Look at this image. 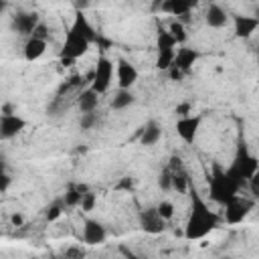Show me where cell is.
<instances>
[{
	"label": "cell",
	"instance_id": "1",
	"mask_svg": "<svg viewBox=\"0 0 259 259\" xmlns=\"http://www.w3.org/2000/svg\"><path fill=\"white\" fill-rule=\"evenodd\" d=\"M217 225V217L214 214H210V210H206V208H196L194 212H192V217H190V223H188V227H186V237L188 239H200V237H204L212 227Z\"/></svg>",
	"mask_w": 259,
	"mask_h": 259
},
{
	"label": "cell",
	"instance_id": "2",
	"mask_svg": "<svg viewBox=\"0 0 259 259\" xmlns=\"http://www.w3.org/2000/svg\"><path fill=\"white\" fill-rule=\"evenodd\" d=\"M113 79V63L105 57H101L93 69V81H91V89L97 93H105L111 85Z\"/></svg>",
	"mask_w": 259,
	"mask_h": 259
},
{
	"label": "cell",
	"instance_id": "3",
	"mask_svg": "<svg viewBox=\"0 0 259 259\" xmlns=\"http://www.w3.org/2000/svg\"><path fill=\"white\" fill-rule=\"evenodd\" d=\"M87 49H89V34L79 32L77 28H73V30L69 32L67 40H65V53H63V57L75 61V59H79L81 55H85Z\"/></svg>",
	"mask_w": 259,
	"mask_h": 259
},
{
	"label": "cell",
	"instance_id": "4",
	"mask_svg": "<svg viewBox=\"0 0 259 259\" xmlns=\"http://www.w3.org/2000/svg\"><path fill=\"white\" fill-rule=\"evenodd\" d=\"M115 79L119 89H130L138 81V71L132 63H127L125 59H119L115 65Z\"/></svg>",
	"mask_w": 259,
	"mask_h": 259
},
{
	"label": "cell",
	"instance_id": "5",
	"mask_svg": "<svg viewBox=\"0 0 259 259\" xmlns=\"http://www.w3.org/2000/svg\"><path fill=\"white\" fill-rule=\"evenodd\" d=\"M38 24H40V20H38V16L34 12H26V14H16L14 16V28L20 34H30L32 36Z\"/></svg>",
	"mask_w": 259,
	"mask_h": 259
},
{
	"label": "cell",
	"instance_id": "6",
	"mask_svg": "<svg viewBox=\"0 0 259 259\" xmlns=\"http://www.w3.org/2000/svg\"><path fill=\"white\" fill-rule=\"evenodd\" d=\"M198 125H200V119H198V117H194V115L182 117V119H178V123H176V132H178V136H180L184 142L190 144V142L194 140V136H196Z\"/></svg>",
	"mask_w": 259,
	"mask_h": 259
},
{
	"label": "cell",
	"instance_id": "7",
	"mask_svg": "<svg viewBox=\"0 0 259 259\" xmlns=\"http://www.w3.org/2000/svg\"><path fill=\"white\" fill-rule=\"evenodd\" d=\"M249 208H251V202H249V200H241V198L231 200V202L227 204V221H229L231 225L243 221L245 214L249 212Z\"/></svg>",
	"mask_w": 259,
	"mask_h": 259
},
{
	"label": "cell",
	"instance_id": "8",
	"mask_svg": "<svg viewBox=\"0 0 259 259\" xmlns=\"http://www.w3.org/2000/svg\"><path fill=\"white\" fill-rule=\"evenodd\" d=\"M105 239V229L97 221H87L83 227V241L87 245H99Z\"/></svg>",
	"mask_w": 259,
	"mask_h": 259
},
{
	"label": "cell",
	"instance_id": "9",
	"mask_svg": "<svg viewBox=\"0 0 259 259\" xmlns=\"http://www.w3.org/2000/svg\"><path fill=\"white\" fill-rule=\"evenodd\" d=\"M20 130H24V119L22 117H18L16 113L14 115H2V119H0V132H2V138L4 140L16 136Z\"/></svg>",
	"mask_w": 259,
	"mask_h": 259
},
{
	"label": "cell",
	"instance_id": "10",
	"mask_svg": "<svg viewBox=\"0 0 259 259\" xmlns=\"http://www.w3.org/2000/svg\"><path fill=\"white\" fill-rule=\"evenodd\" d=\"M204 20H206V24L212 26V28H223V26L229 22V16H227V12H225L219 4H210V6L206 8Z\"/></svg>",
	"mask_w": 259,
	"mask_h": 259
},
{
	"label": "cell",
	"instance_id": "11",
	"mask_svg": "<svg viewBox=\"0 0 259 259\" xmlns=\"http://www.w3.org/2000/svg\"><path fill=\"white\" fill-rule=\"evenodd\" d=\"M47 51V40L42 38H36V36H30L26 42H24V59L26 61H36L45 55Z\"/></svg>",
	"mask_w": 259,
	"mask_h": 259
},
{
	"label": "cell",
	"instance_id": "12",
	"mask_svg": "<svg viewBox=\"0 0 259 259\" xmlns=\"http://www.w3.org/2000/svg\"><path fill=\"white\" fill-rule=\"evenodd\" d=\"M97 103H99V93L93 91L91 87L85 89V91H81V95H79V99H77V105H79L81 113H95Z\"/></svg>",
	"mask_w": 259,
	"mask_h": 259
},
{
	"label": "cell",
	"instance_id": "13",
	"mask_svg": "<svg viewBox=\"0 0 259 259\" xmlns=\"http://www.w3.org/2000/svg\"><path fill=\"white\" fill-rule=\"evenodd\" d=\"M164 223L166 221L156 212V208H150V210H146L142 214V227L148 233H160V231H164Z\"/></svg>",
	"mask_w": 259,
	"mask_h": 259
},
{
	"label": "cell",
	"instance_id": "14",
	"mask_svg": "<svg viewBox=\"0 0 259 259\" xmlns=\"http://www.w3.org/2000/svg\"><path fill=\"white\" fill-rule=\"evenodd\" d=\"M259 26V20L253 16H235V32L239 36H251Z\"/></svg>",
	"mask_w": 259,
	"mask_h": 259
},
{
	"label": "cell",
	"instance_id": "15",
	"mask_svg": "<svg viewBox=\"0 0 259 259\" xmlns=\"http://www.w3.org/2000/svg\"><path fill=\"white\" fill-rule=\"evenodd\" d=\"M160 138H162V130H160V125H158L156 121H150V123L144 125L140 142H142V146H154V144H158Z\"/></svg>",
	"mask_w": 259,
	"mask_h": 259
},
{
	"label": "cell",
	"instance_id": "16",
	"mask_svg": "<svg viewBox=\"0 0 259 259\" xmlns=\"http://www.w3.org/2000/svg\"><path fill=\"white\" fill-rule=\"evenodd\" d=\"M196 61V53L192 49H178L176 51V59H174V67L180 71L190 69V65H194Z\"/></svg>",
	"mask_w": 259,
	"mask_h": 259
},
{
	"label": "cell",
	"instance_id": "17",
	"mask_svg": "<svg viewBox=\"0 0 259 259\" xmlns=\"http://www.w3.org/2000/svg\"><path fill=\"white\" fill-rule=\"evenodd\" d=\"M132 103H134V93H132L130 89H117V93H115L113 99H111V107L117 109V111L130 107Z\"/></svg>",
	"mask_w": 259,
	"mask_h": 259
},
{
	"label": "cell",
	"instance_id": "18",
	"mask_svg": "<svg viewBox=\"0 0 259 259\" xmlns=\"http://www.w3.org/2000/svg\"><path fill=\"white\" fill-rule=\"evenodd\" d=\"M168 32L172 34V38L176 40V45H182V42L188 38L186 28H184V24H182L180 20H172V22H170V26H168Z\"/></svg>",
	"mask_w": 259,
	"mask_h": 259
},
{
	"label": "cell",
	"instance_id": "19",
	"mask_svg": "<svg viewBox=\"0 0 259 259\" xmlns=\"http://www.w3.org/2000/svg\"><path fill=\"white\" fill-rule=\"evenodd\" d=\"M164 51H176V40L168 30L158 32V53H164Z\"/></svg>",
	"mask_w": 259,
	"mask_h": 259
},
{
	"label": "cell",
	"instance_id": "20",
	"mask_svg": "<svg viewBox=\"0 0 259 259\" xmlns=\"http://www.w3.org/2000/svg\"><path fill=\"white\" fill-rule=\"evenodd\" d=\"M174 202H170V200H160L158 202V206H156V212L164 219V221H170L172 217H174Z\"/></svg>",
	"mask_w": 259,
	"mask_h": 259
},
{
	"label": "cell",
	"instance_id": "21",
	"mask_svg": "<svg viewBox=\"0 0 259 259\" xmlns=\"http://www.w3.org/2000/svg\"><path fill=\"white\" fill-rule=\"evenodd\" d=\"M172 188L178 190L180 194L186 192V188H188V180H186V176H184L182 172H172Z\"/></svg>",
	"mask_w": 259,
	"mask_h": 259
},
{
	"label": "cell",
	"instance_id": "22",
	"mask_svg": "<svg viewBox=\"0 0 259 259\" xmlns=\"http://www.w3.org/2000/svg\"><path fill=\"white\" fill-rule=\"evenodd\" d=\"M63 257H65V259H83V257H85V249H83L81 245H71V247L65 249Z\"/></svg>",
	"mask_w": 259,
	"mask_h": 259
},
{
	"label": "cell",
	"instance_id": "23",
	"mask_svg": "<svg viewBox=\"0 0 259 259\" xmlns=\"http://www.w3.org/2000/svg\"><path fill=\"white\" fill-rule=\"evenodd\" d=\"M85 212H89V210H93V206H95V194L93 192H87V194H83V198H81V204H79Z\"/></svg>",
	"mask_w": 259,
	"mask_h": 259
},
{
	"label": "cell",
	"instance_id": "24",
	"mask_svg": "<svg viewBox=\"0 0 259 259\" xmlns=\"http://www.w3.org/2000/svg\"><path fill=\"white\" fill-rule=\"evenodd\" d=\"M158 186L162 190H172V172H164L158 178Z\"/></svg>",
	"mask_w": 259,
	"mask_h": 259
},
{
	"label": "cell",
	"instance_id": "25",
	"mask_svg": "<svg viewBox=\"0 0 259 259\" xmlns=\"http://www.w3.org/2000/svg\"><path fill=\"white\" fill-rule=\"evenodd\" d=\"M95 121H97L95 113H81V127L83 130H89L91 125H95Z\"/></svg>",
	"mask_w": 259,
	"mask_h": 259
},
{
	"label": "cell",
	"instance_id": "26",
	"mask_svg": "<svg viewBox=\"0 0 259 259\" xmlns=\"http://www.w3.org/2000/svg\"><path fill=\"white\" fill-rule=\"evenodd\" d=\"M81 198H83L81 190H69L65 196V202L67 204H81Z\"/></svg>",
	"mask_w": 259,
	"mask_h": 259
},
{
	"label": "cell",
	"instance_id": "27",
	"mask_svg": "<svg viewBox=\"0 0 259 259\" xmlns=\"http://www.w3.org/2000/svg\"><path fill=\"white\" fill-rule=\"evenodd\" d=\"M176 113L180 115V119L182 117H190L192 115V105L190 103H178L176 105Z\"/></svg>",
	"mask_w": 259,
	"mask_h": 259
},
{
	"label": "cell",
	"instance_id": "28",
	"mask_svg": "<svg viewBox=\"0 0 259 259\" xmlns=\"http://www.w3.org/2000/svg\"><path fill=\"white\" fill-rule=\"evenodd\" d=\"M249 184H251V190L253 192H259V168H255L249 176Z\"/></svg>",
	"mask_w": 259,
	"mask_h": 259
},
{
	"label": "cell",
	"instance_id": "29",
	"mask_svg": "<svg viewBox=\"0 0 259 259\" xmlns=\"http://www.w3.org/2000/svg\"><path fill=\"white\" fill-rule=\"evenodd\" d=\"M61 217V206L59 204H53L49 210H47V219L49 221H55V219H59Z\"/></svg>",
	"mask_w": 259,
	"mask_h": 259
},
{
	"label": "cell",
	"instance_id": "30",
	"mask_svg": "<svg viewBox=\"0 0 259 259\" xmlns=\"http://www.w3.org/2000/svg\"><path fill=\"white\" fill-rule=\"evenodd\" d=\"M10 221H12V225H14V227H20V225L24 223V219H22V214H18V212H14V214L10 217Z\"/></svg>",
	"mask_w": 259,
	"mask_h": 259
},
{
	"label": "cell",
	"instance_id": "31",
	"mask_svg": "<svg viewBox=\"0 0 259 259\" xmlns=\"http://www.w3.org/2000/svg\"><path fill=\"white\" fill-rule=\"evenodd\" d=\"M225 259H231V257H225Z\"/></svg>",
	"mask_w": 259,
	"mask_h": 259
}]
</instances>
